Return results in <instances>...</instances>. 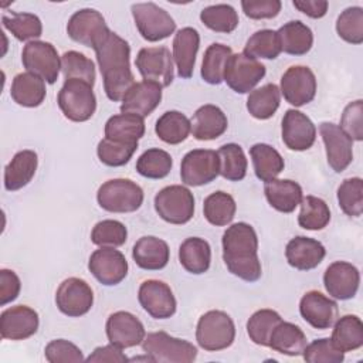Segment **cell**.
Listing matches in <instances>:
<instances>
[{
    "mask_svg": "<svg viewBox=\"0 0 363 363\" xmlns=\"http://www.w3.org/2000/svg\"><path fill=\"white\" fill-rule=\"evenodd\" d=\"M45 81L33 72L17 74L11 82L10 95L13 101L21 106H40L45 99Z\"/></svg>",
    "mask_w": 363,
    "mask_h": 363,
    "instance_id": "4dcf8cb0",
    "label": "cell"
},
{
    "mask_svg": "<svg viewBox=\"0 0 363 363\" xmlns=\"http://www.w3.org/2000/svg\"><path fill=\"white\" fill-rule=\"evenodd\" d=\"M199 45L200 35L199 31L193 27H183L174 34L172 55L180 78L187 79L193 75Z\"/></svg>",
    "mask_w": 363,
    "mask_h": 363,
    "instance_id": "484cf974",
    "label": "cell"
},
{
    "mask_svg": "<svg viewBox=\"0 0 363 363\" xmlns=\"http://www.w3.org/2000/svg\"><path fill=\"white\" fill-rule=\"evenodd\" d=\"M330 221V210L328 204L316 197L306 196L301 201V213L298 216V223L305 230H322Z\"/></svg>",
    "mask_w": 363,
    "mask_h": 363,
    "instance_id": "7bdbcfd3",
    "label": "cell"
},
{
    "mask_svg": "<svg viewBox=\"0 0 363 363\" xmlns=\"http://www.w3.org/2000/svg\"><path fill=\"white\" fill-rule=\"evenodd\" d=\"M132 16L140 35L150 43L164 40L176 30L173 17L155 3L132 4Z\"/></svg>",
    "mask_w": 363,
    "mask_h": 363,
    "instance_id": "ba28073f",
    "label": "cell"
},
{
    "mask_svg": "<svg viewBox=\"0 0 363 363\" xmlns=\"http://www.w3.org/2000/svg\"><path fill=\"white\" fill-rule=\"evenodd\" d=\"M85 360L91 363H123L129 359L122 352V347L109 343L106 346L96 347Z\"/></svg>",
    "mask_w": 363,
    "mask_h": 363,
    "instance_id": "94428289",
    "label": "cell"
},
{
    "mask_svg": "<svg viewBox=\"0 0 363 363\" xmlns=\"http://www.w3.org/2000/svg\"><path fill=\"white\" fill-rule=\"evenodd\" d=\"M301 316L315 329H329L337 319V303L319 291L306 292L299 302Z\"/></svg>",
    "mask_w": 363,
    "mask_h": 363,
    "instance_id": "603a6c76",
    "label": "cell"
},
{
    "mask_svg": "<svg viewBox=\"0 0 363 363\" xmlns=\"http://www.w3.org/2000/svg\"><path fill=\"white\" fill-rule=\"evenodd\" d=\"M38 313L26 305L11 306L0 315V335L9 340H24L38 329Z\"/></svg>",
    "mask_w": 363,
    "mask_h": 363,
    "instance_id": "7402d4cb",
    "label": "cell"
},
{
    "mask_svg": "<svg viewBox=\"0 0 363 363\" xmlns=\"http://www.w3.org/2000/svg\"><path fill=\"white\" fill-rule=\"evenodd\" d=\"M162 101V86L152 81L135 82L121 104L122 113H135L142 118L150 115Z\"/></svg>",
    "mask_w": 363,
    "mask_h": 363,
    "instance_id": "cb8c5ba5",
    "label": "cell"
},
{
    "mask_svg": "<svg viewBox=\"0 0 363 363\" xmlns=\"http://www.w3.org/2000/svg\"><path fill=\"white\" fill-rule=\"evenodd\" d=\"M220 174L230 182H240L247 174V157L242 147L237 143L223 145L218 150Z\"/></svg>",
    "mask_w": 363,
    "mask_h": 363,
    "instance_id": "60d3db41",
    "label": "cell"
},
{
    "mask_svg": "<svg viewBox=\"0 0 363 363\" xmlns=\"http://www.w3.org/2000/svg\"><path fill=\"white\" fill-rule=\"evenodd\" d=\"M330 340L343 353L356 350L363 345V323L356 315H345L333 323Z\"/></svg>",
    "mask_w": 363,
    "mask_h": 363,
    "instance_id": "d590c367",
    "label": "cell"
},
{
    "mask_svg": "<svg viewBox=\"0 0 363 363\" xmlns=\"http://www.w3.org/2000/svg\"><path fill=\"white\" fill-rule=\"evenodd\" d=\"M337 35L350 44L363 43V9L347 7L340 13L336 21Z\"/></svg>",
    "mask_w": 363,
    "mask_h": 363,
    "instance_id": "f5cc1de1",
    "label": "cell"
},
{
    "mask_svg": "<svg viewBox=\"0 0 363 363\" xmlns=\"http://www.w3.org/2000/svg\"><path fill=\"white\" fill-rule=\"evenodd\" d=\"M306 345V336L299 326L281 320L269 336L268 347L286 356H301Z\"/></svg>",
    "mask_w": 363,
    "mask_h": 363,
    "instance_id": "1f68e13d",
    "label": "cell"
},
{
    "mask_svg": "<svg viewBox=\"0 0 363 363\" xmlns=\"http://www.w3.org/2000/svg\"><path fill=\"white\" fill-rule=\"evenodd\" d=\"M172 164V156L166 150L153 147L139 156L136 170L140 176L147 179H163L170 173Z\"/></svg>",
    "mask_w": 363,
    "mask_h": 363,
    "instance_id": "bcb514c9",
    "label": "cell"
},
{
    "mask_svg": "<svg viewBox=\"0 0 363 363\" xmlns=\"http://www.w3.org/2000/svg\"><path fill=\"white\" fill-rule=\"evenodd\" d=\"M255 176L261 182H269L284 170V159L277 149L267 143H255L250 149Z\"/></svg>",
    "mask_w": 363,
    "mask_h": 363,
    "instance_id": "8d00e7d4",
    "label": "cell"
},
{
    "mask_svg": "<svg viewBox=\"0 0 363 363\" xmlns=\"http://www.w3.org/2000/svg\"><path fill=\"white\" fill-rule=\"evenodd\" d=\"M142 349L157 363H190L197 357L193 343L173 337L166 332L147 333L142 342Z\"/></svg>",
    "mask_w": 363,
    "mask_h": 363,
    "instance_id": "8992f818",
    "label": "cell"
},
{
    "mask_svg": "<svg viewBox=\"0 0 363 363\" xmlns=\"http://www.w3.org/2000/svg\"><path fill=\"white\" fill-rule=\"evenodd\" d=\"M94 51L102 74L106 96L113 102L122 101L126 92L135 85V77L129 64L130 47L128 41L116 33L109 31Z\"/></svg>",
    "mask_w": 363,
    "mask_h": 363,
    "instance_id": "6da1fadb",
    "label": "cell"
},
{
    "mask_svg": "<svg viewBox=\"0 0 363 363\" xmlns=\"http://www.w3.org/2000/svg\"><path fill=\"white\" fill-rule=\"evenodd\" d=\"M128 230L118 220H102L95 224L91 233V241L99 247H121L126 242Z\"/></svg>",
    "mask_w": 363,
    "mask_h": 363,
    "instance_id": "db71d44e",
    "label": "cell"
},
{
    "mask_svg": "<svg viewBox=\"0 0 363 363\" xmlns=\"http://www.w3.org/2000/svg\"><path fill=\"white\" fill-rule=\"evenodd\" d=\"M132 257L142 269L156 271L167 265L170 250L166 241L153 235H145L135 242Z\"/></svg>",
    "mask_w": 363,
    "mask_h": 363,
    "instance_id": "83f0119b",
    "label": "cell"
},
{
    "mask_svg": "<svg viewBox=\"0 0 363 363\" xmlns=\"http://www.w3.org/2000/svg\"><path fill=\"white\" fill-rule=\"evenodd\" d=\"M281 94L294 106L309 104L316 94V78L311 68L305 65L289 67L281 78Z\"/></svg>",
    "mask_w": 363,
    "mask_h": 363,
    "instance_id": "2e32d148",
    "label": "cell"
},
{
    "mask_svg": "<svg viewBox=\"0 0 363 363\" xmlns=\"http://www.w3.org/2000/svg\"><path fill=\"white\" fill-rule=\"evenodd\" d=\"M143 190L129 179H112L105 182L96 193L101 208L109 213H132L143 203Z\"/></svg>",
    "mask_w": 363,
    "mask_h": 363,
    "instance_id": "5b68a950",
    "label": "cell"
},
{
    "mask_svg": "<svg viewBox=\"0 0 363 363\" xmlns=\"http://www.w3.org/2000/svg\"><path fill=\"white\" fill-rule=\"evenodd\" d=\"M319 132L325 143L329 166L336 172H343L353 160V140L333 122H322Z\"/></svg>",
    "mask_w": 363,
    "mask_h": 363,
    "instance_id": "ac0fdd59",
    "label": "cell"
},
{
    "mask_svg": "<svg viewBox=\"0 0 363 363\" xmlns=\"http://www.w3.org/2000/svg\"><path fill=\"white\" fill-rule=\"evenodd\" d=\"M57 308L67 316L79 318L89 312L94 303V292L86 281L81 278L64 279L55 292Z\"/></svg>",
    "mask_w": 363,
    "mask_h": 363,
    "instance_id": "5bb4252c",
    "label": "cell"
},
{
    "mask_svg": "<svg viewBox=\"0 0 363 363\" xmlns=\"http://www.w3.org/2000/svg\"><path fill=\"white\" fill-rule=\"evenodd\" d=\"M363 101L357 99L350 102L342 113L340 128L352 139L360 142L363 139Z\"/></svg>",
    "mask_w": 363,
    "mask_h": 363,
    "instance_id": "6f0895ef",
    "label": "cell"
},
{
    "mask_svg": "<svg viewBox=\"0 0 363 363\" xmlns=\"http://www.w3.org/2000/svg\"><path fill=\"white\" fill-rule=\"evenodd\" d=\"M223 259L228 271L247 282H255L262 275L258 258V237L252 225L235 223L223 234Z\"/></svg>",
    "mask_w": 363,
    "mask_h": 363,
    "instance_id": "7a4b0ae2",
    "label": "cell"
},
{
    "mask_svg": "<svg viewBox=\"0 0 363 363\" xmlns=\"http://www.w3.org/2000/svg\"><path fill=\"white\" fill-rule=\"evenodd\" d=\"M278 40L281 51L291 55L306 54L313 44L312 30L299 20L288 21L278 31Z\"/></svg>",
    "mask_w": 363,
    "mask_h": 363,
    "instance_id": "836d02e7",
    "label": "cell"
},
{
    "mask_svg": "<svg viewBox=\"0 0 363 363\" xmlns=\"http://www.w3.org/2000/svg\"><path fill=\"white\" fill-rule=\"evenodd\" d=\"M203 24L216 33H233L238 26V14L230 4H213L200 13Z\"/></svg>",
    "mask_w": 363,
    "mask_h": 363,
    "instance_id": "f6af8a7d",
    "label": "cell"
},
{
    "mask_svg": "<svg viewBox=\"0 0 363 363\" xmlns=\"http://www.w3.org/2000/svg\"><path fill=\"white\" fill-rule=\"evenodd\" d=\"M105 328L109 343L122 349L140 345L146 336L142 322L126 311H118L109 315Z\"/></svg>",
    "mask_w": 363,
    "mask_h": 363,
    "instance_id": "d6986e66",
    "label": "cell"
},
{
    "mask_svg": "<svg viewBox=\"0 0 363 363\" xmlns=\"http://www.w3.org/2000/svg\"><path fill=\"white\" fill-rule=\"evenodd\" d=\"M340 208L349 217H360L363 213V180L360 177L345 179L337 189Z\"/></svg>",
    "mask_w": 363,
    "mask_h": 363,
    "instance_id": "f907efd6",
    "label": "cell"
},
{
    "mask_svg": "<svg viewBox=\"0 0 363 363\" xmlns=\"http://www.w3.org/2000/svg\"><path fill=\"white\" fill-rule=\"evenodd\" d=\"M242 52L255 60L258 58L275 60L281 54V45H279L277 31L269 28L255 31L247 40Z\"/></svg>",
    "mask_w": 363,
    "mask_h": 363,
    "instance_id": "7dc6e473",
    "label": "cell"
},
{
    "mask_svg": "<svg viewBox=\"0 0 363 363\" xmlns=\"http://www.w3.org/2000/svg\"><path fill=\"white\" fill-rule=\"evenodd\" d=\"M104 16L94 9L75 11L67 24L68 37L85 47L95 48L109 33Z\"/></svg>",
    "mask_w": 363,
    "mask_h": 363,
    "instance_id": "7c38bea8",
    "label": "cell"
},
{
    "mask_svg": "<svg viewBox=\"0 0 363 363\" xmlns=\"http://www.w3.org/2000/svg\"><path fill=\"white\" fill-rule=\"evenodd\" d=\"M21 289V282L17 274L11 269H0V305L4 306L13 302Z\"/></svg>",
    "mask_w": 363,
    "mask_h": 363,
    "instance_id": "91938a15",
    "label": "cell"
},
{
    "mask_svg": "<svg viewBox=\"0 0 363 363\" xmlns=\"http://www.w3.org/2000/svg\"><path fill=\"white\" fill-rule=\"evenodd\" d=\"M135 65L145 81L156 82L162 88L173 82V55L166 47L142 48L136 55Z\"/></svg>",
    "mask_w": 363,
    "mask_h": 363,
    "instance_id": "4fadbf2b",
    "label": "cell"
},
{
    "mask_svg": "<svg viewBox=\"0 0 363 363\" xmlns=\"http://www.w3.org/2000/svg\"><path fill=\"white\" fill-rule=\"evenodd\" d=\"M57 101L64 116L72 122L91 119L96 109V98L92 85L82 79H65Z\"/></svg>",
    "mask_w": 363,
    "mask_h": 363,
    "instance_id": "277c9868",
    "label": "cell"
},
{
    "mask_svg": "<svg viewBox=\"0 0 363 363\" xmlns=\"http://www.w3.org/2000/svg\"><path fill=\"white\" fill-rule=\"evenodd\" d=\"M145 135V121L135 113H119L111 116L105 123V138L136 143Z\"/></svg>",
    "mask_w": 363,
    "mask_h": 363,
    "instance_id": "e575fe53",
    "label": "cell"
},
{
    "mask_svg": "<svg viewBox=\"0 0 363 363\" xmlns=\"http://www.w3.org/2000/svg\"><path fill=\"white\" fill-rule=\"evenodd\" d=\"M265 197L269 206L281 213H292L302 201V187L289 179H272L265 183Z\"/></svg>",
    "mask_w": 363,
    "mask_h": 363,
    "instance_id": "f1b7e54d",
    "label": "cell"
},
{
    "mask_svg": "<svg viewBox=\"0 0 363 363\" xmlns=\"http://www.w3.org/2000/svg\"><path fill=\"white\" fill-rule=\"evenodd\" d=\"M136 149H138V142L126 143V142H118V140L104 138L98 143L96 155L104 164L111 167H118V166L126 164L133 156Z\"/></svg>",
    "mask_w": 363,
    "mask_h": 363,
    "instance_id": "816d5d0a",
    "label": "cell"
},
{
    "mask_svg": "<svg viewBox=\"0 0 363 363\" xmlns=\"http://www.w3.org/2000/svg\"><path fill=\"white\" fill-rule=\"evenodd\" d=\"M265 67L244 52L231 54L224 69V81L237 94H247L264 78Z\"/></svg>",
    "mask_w": 363,
    "mask_h": 363,
    "instance_id": "30bf717a",
    "label": "cell"
},
{
    "mask_svg": "<svg viewBox=\"0 0 363 363\" xmlns=\"http://www.w3.org/2000/svg\"><path fill=\"white\" fill-rule=\"evenodd\" d=\"M61 71L64 79H82L92 86L95 84V65L82 52H64L61 57Z\"/></svg>",
    "mask_w": 363,
    "mask_h": 363,
    "instance_id": "681fc988",
    "label": "cell"
},
{
    "mask_svg": "<svg viewBox=\"0 0 363 363\" xmlns=\"http://www.w3.org/2000/svg\"><path fill=\"white\" fill-rule=\"evenodd\" d=\"M302 356L308 363H340L345 359V353L329 337L316 339L306 345Z\"/></svg>",
    "mask_w": 363,
    "mask_h": 363,
    "instance_id": "11a10c76",
    "label": "cell"
},
{
    "mask_svg": "<svg viewBox=\"0 0 363 363\" xmlns=\"http://www.w3.org/2000/svg\"><path fill=\"white\" fill-rule=\"evenodd\" d=\"M191 133L197 140H213L220 138L228 126L225 113L216 105L200 106L191 121Z\"/></svg>",
    "mask_w": 363,
    "mask_h": 363,
    "instance_id": "4316f807",
    "label": "cell"
},
{
    "mask_svg": "<svg viewBox=\"0 0 363 363\" xmlns=\"http://www.w3.org/2000/svg\"><path fill=\"white\" fill-rule=\"evenodd\" d=\"M326 255V250L318 240L298 235L292 238L285 248V257L291 267L299 271L316 268Z\"/></svg>",
    "mask_w": 363,
    "mask_h": 363,
    "instance_id": "d4e9b609",
    "label": "cell"
},
{
    "mask_svg": "<svg viewBox=\"0 0 363 363\" xmlns=\"http://www.w3.org/2000/svg\"><path fill=\"white\" fill-rule=\"evenodd\" d=\"M231 48L220 44V43H214L211 44L203 57V62H201V78L211 85H218L224 81V69H225V64L227 60L231 55Z\"/></svg>",
    "mask_w": 363,
    "mask_h": 363,
    "instance_id": "b9f144b4",
    "label": "cell"
},
{
    "mask_svg": "<svg viewBox=\"0 0 363 363\" xmlns=\"http://www.w3.org/2000/svg\"><path fill=\"white\" fill-rule=\"evenodd\" d=\"M88 269L102 285L112 286L126 278L128 261L121 251L112 247H101L91 254Z\"/></svg>",
    "mask_w": 363,
    "mask_h": 363,
    "instance_id": "9a60e30c",
    "label": "cell"
},
{
    "mask_svg": "<svg viewBox=\"0 0 363 363\" xmlns=\"http://www.w3.org/2000/svg\"><path fill=\"white\" fill-rule=\"evenodd\" d=\"M1 23L20 41L34 40L43 34L41 20L31 13L3 14Z\"/></svg>",
    "mask_w": 363,
    "mask_h": 363,
    "instance_id": "ee69618b",
    "label": "cell"
},
{
    "mask_svg": "<svg viewBox=\"0 0 363 363\" xmlns=\"http://www.w3.org/2000/svg\"><path fill=\"white\" fill-rule=\"evenodd\" d=\"M155 210L170 224H186L194 214L193 193L180 184L166 186L155 196Z\"/></svg>",
    "mask_w": 363,
    "mask_h": 363,
    "instance_id": "52a82bcc",
    "label": "cell"
},
{
    "mask_svg": "<svg viewBox=\"0 0 363 363\" xmlns=\"http://www.w3.org/2000/svg\"><path fill=\"white\" fill-rule=\"evenodd\" d=\"M21 61L28 72L41 77L45 82L54 84L61 69V57L55 47L47 41H30L24 45Z\"/></svg>",
    "mask_w": 363,
    "mask_h": 363,
    "instance_id": "9c48e42d",
    "label": "cell"
},
{
    "mask_svg": "<svg viewBox=\"0 0 363 363\" xmlns=\"http://www.w3.org/2000/svg\"><path fill=\"white\" fill-rule=\"evenodd\" d=\"M140 306L155 319H167L176 312V298L170 286L159 279L143 281L139 286Z\"/></svg>",
    "mask_w": 363,
    "mask_h": 363,
    "instance_id": "e0dca14e",
    "label": "cell"
},
{
    "mask_svg": "<svg viewBox=\"0 0 363 363\" xmlns=\"http://www.w3.org/2000/svg\"><path fill=\"white\" fill-rule=\"evenodd\" d=\"M38 156L34 150L17 152L4 169V187L9 191H16L27 186L35 174Z\"/></svg>",
    "mask_w": 363,
    "mask_h": 363,
    "instance_id": "f546056e",
    "label": "cell"
},
{
    "mask_svg": "<svg viewBox=\"0 0 363 363\" xmlns=\"http://www.w3.org/2000/svg\"><path fill=\"white\" fill-rule=\"evenodd\" d=\"M294 7L306 14L311 18H320L328 11V1L326 0H294Z\"/></svg>",
    "mask_w": 363,
    "mask_h": 363,
    "instance_id": "6125c7cd",
    "label": "cell"
},
{
    "mask_svg": "<svg viewBox=\"0 0 363 363\" xmlns=\"http://www.w3.org/2000/svg\"><path fill=\"white\" fill-rule=\"evenodd\" d=\"M237 204L231 194L225 191H216L206 197L203 211L206 220L217 227L227 225L235 216Z\"/></svg>",
    "mask_w": 363,
    "mask_h": 363,
    "instance_id": "ab89813d",
    "label": "cell"
},
{
    "mask_svg": "<svg viewBox=\"0 0 363 363\" xmlns=\"http://www.w3.org/2000/svg\"><path fill=\"white\" fill-rule=\"evenodd\" d=\"M220 174V160L216 150L194 149L184 155L180 164L182 182L187 186H203Z\"/></svg>",
    "mask_w": 363,
    "mask_h": 363,
    "instance_id": "8fae6325",
    "label": "cell"
},
{
    "mask_svg": "<svg viewBox=\"0 0 363 363\" xmlns=\"http://www.w3.org/2000/svg\"><path fill=\"white\" fill-rule=\"evenodd\" d=\"M281 91L275 84H265L250 92L247 98V109L255 119H269L278 109Z\"/></svg>",
    "mask_w": 363,
    "mask_h": 363,
    "instance_id": "f35d334b",
    "label": "cell"
},
{
    "mask_svg": "<svg viewBox=\"0 0 363 363\" xmlns=\"http://www.w3.org/2000/svg\"><path fill=\"white\" fill-rule=\"evenodd\" d=\"M282 320L281 315L272 309H259L251 315L247 322V333L250 339L259 346L269 345V336L275 326Z\"/></svg>",
    "mask_w": 363,
    "mask_h": 363,
    "instance_id": "c3c4849f",
    "label": "cell"
},
{
    "mask_svg": "<svg viewBox=\"0 0 363 363\" xmlns=\"http://www.w3.org/2000/svg\"><path fill=\"white\" fill-rule=\"evenodd\" d=\"M323 284L332 298L346 301L356 295L360 284V274L350 262L336 261L326 268Z\"/></svg>",
    "mask_w": 363,
    "mask_h": 363,
    "instance_id": "44dd1931",
    "label": "cell"
},
{
    "mask_svg": "<svg viewBox=\"0 0 363 363\" xmlns=\"http://www.w3.org/2000/svg\"><path fill=\"white\" fill-rule=\"evenodd\" d=\"M155 132L164 143L179 145L191 133V123L184 113L167 111L156 121Z\"/></svg>",
    "mask_w": 363,
    "mask_h": 363,
    "instance_id": "74e56055",
    "label": "cell"
},
{
    "mask_svg": "<svg viewBox=\"0 0 363 363\" xmlns=\"http://www.w3.org/2000/svg\"><path fill=\"white\" fill-rule=\"evenodd\" d=\"M44 354L50 363H79L85 360L82 350L65 339L51 340L45 346Z\"/></svg>",
    "mask_w": 363,
    "mask_h": 363,
    "instance_id": "9f6ffc18",
    "label": "cell"
},
{
    "mask_svg": "<svg viewBox=\"0 0 363 363\" xmlns=\"http://www.w3.org/2000/svg\"><path fill=\"white\" fill-rule=\"evenodd\" d=\"M241 7L247 17L252 20H264L277 17L282 4L279 0H242Z\"/></svg>",
    "mask_w": 363,
    "mask_h": 363,
    "instance_id": "680465c9",
    "label": "cell"
},
{
    "mask_svg": "<svg viewBox=\"0 0 363 363\" xmlns=\"http://www.w3.org/2000/svg\"><path fill=\"white\" fill-rule=\"evenodd\" d=\"M179 261L187 272L204 274L211 262L210 244L200 237L186 238L179 248Z\"/></svg>",
    "mask_w": 363,
    "mask_h": 363,
    "instance_id": "d6a6232c",
    "label": "cell"
},
{
    "mask_svg": "<svg viewBox=\"0 0 363 363\" xmlns=\"http://www.w3.org/2000/svg\"><path fill=\"white\" fill-rule=\"evenodd\" d=\"M316 139L313 122L301 111L288 109L282 118V142L291 150L302 152L312 147Z\"/></svg>",
    "mask_w": 363,
    "mask_h": 363,
    "instance_id": "ffe728a7",
    "label": "cell"
},
{
    "mask_svg": "<svg viewBox=\"0 0 363 363\" xmlns=\"http://www.w3.org/2000/svg\"><path fill=\"white\" fill-rule=\"evenodd\" d=\"M235 339V326L228 313L208 311L200 316L196 329L199 346L207 352H218L230 347Z\"/></svg>",
    "mask_w": 363,
    "mask_h": 363,
    "instance_id": "3957f363",
    "label": "cell"
}]
</instances>
